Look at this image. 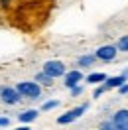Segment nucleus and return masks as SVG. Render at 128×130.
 Listing matches in <instances>:
<instances>
[{"instance_id": "obj_20", "label": "nucleus", "mask_w": 128, "mask_h": 130, "mask_svg": "<svg viewBox=\"0 0 128 130\" xmlns=\"http://www.w3.org/2000/svg\"><path fill=\"white\" fill-rule=\"evenodd\" d=\"M122 75H124V77L128 79V69H124V71H122Z\"/></svg>"}, {"instance_id": "obj_10", "label": "nucleus", "mask_w": 128, "mask_h": 130, "mask_svg": "<svg viewBox=\"0 0 128 130\" xmlns=\"http://www.w3.org/2000/svg\"><path fill=\"white\" fill-rule=\"evenodd\" d=\"M34 81H38L40 85H45V87H51V85H53V77L47 75L45 71H41V73L36 75V79H34Z\"/></svg>"}, {"instance_id": "obj_3", "label": "nucleus", "mask_w": 128, "mask_h": 130, "mask_svg": "<svg viewBox=\"0 0 128 130\" xmlns=\"http://www.w3.org/2000/svg\"><path fill=\"white\" fill-rule=\"evenodd\" d=\"M87 108H89V105L75 106V108H71V110H67L65 114H61V116L57 118V122H59V124H69V122H75L83 112H87Z\"/></svg>"}, {"instance_id": "obj_19", "label": "nucleus", "mask_w": 128, "mask_h": 130, "mask_svg": "<svg viewBox=\"0 0 128 130\" xmlns=\"http://www.w3.org/2000/svg\"><path fill=\"white\" fill-rule=\"evenodd\" d=\"M101 128H114V122H103Z\"/></svg>"}, {"instance_id": "obj_7", "label": "nucleus", "mask_w": 128, "mask_h": 130, "mask_svg": "<svg viewBox=\"0 0 128 130\" xmlns=\"http://www.w3.org/2000/svg\"><path fill=\"white\" fill-rule=\"evenodd\" d=\"M81 81H83V73L81 71H69V73H65V87L67 89L79 85Z\"/></svg>"}, {"instance_id": "obj_17", "label": "nucleus", "mask_w": 128, "mask_h": 130, "mask_svg": "<svg viewBox=\"0 0 128 130\" xmlns=\"http://www.w3.org/2000/svg\"><path fill=\"white\" fill-rule=\"evenodd\" d=\"M118 91H120V95H126L128 93V83H122V85L118 87Z\"/></svg>"}, {"instance_id": "obj_6", "label": "nucleus", "mask_w": 128, "mask_h": 130, "mask_svg": "<svg viewBox=\"0 0 128 130\" xmlns=\"http://www.w3.org/2000/svg\"><path fill=\"white\" fill-rule=\"evenodd\" d=\"M116 45H103V47H99L95 51L97 59H101V61H110V59H114L116 57Z\"/></svg>"}, {"instance_id": "obj_11", "label": "nucleus", "mask_w": 128, "mask_h": 130, "mask_svg": "<svg viewBox=\"0 0 128 130\" xmlns=\"http://www.w3.org/2000/svg\"><path fill=\"white\" fill-rule=\"evenodd\" d=\"M95 59H97V55H81L77 59V63H79V67H91L95 63Z\"/></svg>"}, {"instance_id": "obj_14", "label": "nucleus", "mask_w": 128, "mask_h": 130, "mask_svg": "<svg viewBox=\"0 0 128 130\" xmlns=\"http://www.w3.org/2000/svg\"><path fill=\"white\" fill-rule=\"evenodd\" d=\"M55 106H59V101H47V103H43L41 110H51V108H55Z\"/></svg>"}, {"instance_id": "obj_5", "label": "nucleus", "mask_w": 128, "mask_h": 130, "mask_svg": "<svg viewBox=\"0 0 128 130\" xmlns=\"http://www.w3.org/2000/svg\"><path fill=\"white\" fill-rule=\"evenodd\" d=\"M112 122H114V128L118 130H128V110L126 108H120L112 114Z\"/></svg>"}, {"instance_id": "obj_9", "label": "nucleus", "mask_w": 128, "mask_h": 130, "mask_svg": "<svg viewBox=\"0 0 128 130\" xmlns=\"http://www.w3.org/2000/svg\"><path fill=\"white\" fill-rule=\"evenodd\" d=\"M38 110H34V108H30V110H24V112H20L18 114V120L20 122H32V120H36L38 118Z\"/></svg>"}, {"instance_id": "obj_8", "label": "nucleus", "mask_w": 128, "mask_h": 130, "mask_svg": "<svg viewBox=\"0 0 128 130\" xmlns=\"http://www.w3.org/2000/svg\"><path fill=\"white\" fill-rule=\"evenodd\" d=\"M128 79L124 77V75H116V77H106V81H104V85L108 87V89H118L122 83H126Z\"/></svg>"}, {"instance_id": "obj_15", "label": "nucleus", "mask_w": 128, "mask_h": 130, "mask_svg": "<svg viewBox=\"0 0 128 130\" xmlns=\"http://www.w3.org/2000/svg\"><path fill=\"white\" fill-rule=\"evenodd\" d=\"M106 89H108L106 85H99V87L95 89V93H93V97H95V99H99L101 95H104V93H106Z\"/></svg>"}, {"instance_id": "obj_16", "label": "nucleus", "mask_w": 128, "mask_h": 130, "mask_svg": "<svg viewBox=\"0 0 128 130\" xmlns=\"http://www.w3.org/2000/svg\"><path fill=\"white\" fill-rule=\"evenodd\" d=\"M81 93H83V87H79V85H75V87H71V95H73V97H79Z\"/></svg>"}, {"instance_id": "obj_12", "label": "nucleus", "mask_w": 128, "mask_h": 130, "mask_svg": "<svg viewBox=\"0 0 128 130\" xmlns=\"http://www.w3.org/2000/svg\"><path fill=\"white\" fill-rule=\"evenodd\" d=\"M106 81V75L104 73H91L87 77V83H91V85H97V83H104Z\"/></svg>"}, {"instance_id": "obj_4", "label": "nucleus", "mask_w": 128, "mask_h": 130, "mask_svg": "<svg viewBox=\"0 0 128 130\" xmlns=\"http://www.w3.org/2000/svg\"><path fill=\"white\" fill-rule=\"evenodd\" d=\"M43 71L55 79V77H61V75H65V65L61 63V61H47V63L43 65Z\"/></svg>"}, {"instance_id": "obj_2", "label": "nucleus", "mask_w": 128, "mask_h": 130, "mask_svg": "<svg viewBox=\"0 0 128 130\" xmlns=\"http://www.w3.org/2000/svg\"><path fill=\"white\" fill-rule=\"evenodd\" d=\"M0 99H2V103H6V105H16L20 103V91L18 89H12V87H6V85H2L0 87Z\"/></svg>"}, {"instance_id": "obj_18", "label": "nucleus", "mask_w": 128, "mask_h": 130, "mask_svg": "<svg viewBox=\"0 0 128 130\" xmlns=\"http://www.w3.org/2000/svg\"><path fill=\"white\" fill-rule=\"evenodd\" d=\"M10 124V118H6V116H0V126H8Z\"/></svg>"}, {"instance_id": "obj_13", "label": "nucleus", "mask_w": 128, "mask_h": 130, "mask_svg": "<svg viewBox=\"0 0 128 130\" xmlns=\"http://www.w3.org/2000/svg\"><path fill=\"white\" fill-rule=\"evenodd\" d=\"M116 47L120 49V51H128V36H122L118 40V43H116Z\"/></svg>"}, {"instance_id": "obj_1", "label": "nucleus", "mask_w": 128, "mask_h": 130, "mask_svg": "<svg viewBox=\"0 0 128 130\" xmlns=\"http://www.w3.org/2000/svg\"><path fill=\"white\" fill-rule=\"evenodd\" d=\"M16 89L20 91V95L26 99H38L41 95V87L38 81H22L16 85Z\"/></svg>"}]
</instances>
